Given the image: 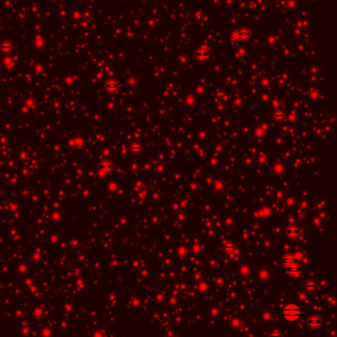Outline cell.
<instances>
[{
	"label": "cell",
	"instance_id": "cell-4",
	"mask_svg": "<svg viewBox=\"0 0 337 337\" xmlns=\"http://www.w3.org/2000/svg\"><path fill=\"white\" fill-rule=\"evenodd\" d=\"M285 269H286V273L291 277H298V276H299L302 274V266L299 264L291 266V267H288V268H285Z\"/></svg>",
	"mask_w": 337,
	"mask_h": 337
},
{
	"label": "cell",
	"instance_id": "cell-8",
	"mask_svg": "<svg viewBox=\"0 0 337 337\" xmlns=\"http://www.w3.org/2000/svg\"><path fill=\"white\" fill-rule=\"evenodd\" d=\"M226 249L227 251H231V250L233 249V245L231 244V243H226Z\"/></svg>",
	"mask_w": 337,
	"mask_h": 337
},
{
	"label": "cell",
	"instance_id": "cell-2",
	"mask_svg": "<svg viewBox=\"0 0 337 337\" xmlns=\"http://www.w3.org/2000/svg\"><path fill=\"white\" fill-rule=\"evenodd\" d=\"M281 263L284 265L285 268H288V267H291V266L299 264V260L297 257H295L293 255V254H286V255H284L282 257V259H281Z\"/></svg>",
	"mask_w": 337,
	"mask_h": 337
},
{
	"label": "cell",
	"instance_id": "cell-6",
	"mask_svg": "<svg viewBox=\"0 0 337 337\" xmlns=\"http://www.w3.org/2000/svg\"><path fill=\"white\" fill-rule=\"evenodd\" d=\"M305 288L308 291H313L316 289V283H314L313 281H309V282L305 285Z\"/></svg>",
	"mask_w": 337,
	"mask_h": 337
},
{
	"label": "cell",
	"instance_id": "cell-7",
	"mask_svg": "<svg viewBox=\"0 0 337 337\" xmlns=\"http://www.w3.org/2000/svg\"><path fill=\"white\" fill-rule=\"evenodd\" d=\"M106 88L108 90H114V89H117V83H115V82H109V83L106 84Z\"/></svg>",
	"mask_w": 337,
	"mask_h": 337
},
{
	"label": "cell",
	"instance_id": "cell-5",
	"mask_svg": "<svg viewBox=\"0 0 337 337\" xmlns=\"http://www.w3.org/2000/svg\"><path fill=\"white\" fill-rule=\"evenodd\" d=\"M299 230L297 226H290L289 228H287V230H286V234L289 237H292V238L297 237L298 235H299Z\"/></svg>",
	"mask_w": 337,
	"mask_h": 337
},
{
	"label": "cell",
	"instance_id": "cell-3",
	"mask_svg": "<svg viewBox=\"0 0 337 337\" xmlns=\"http://www.w3.org/2000/svg\"><path fill=\"white\" fill-rule=\"evenodd\" d=\"M308 323H309V326L312 329H317L321 326V324H322V318L316 316V314H313V316H309Z\"/></svg>",
	"mask_w": 337,
	"mask_h": 337
},
{
	"label": "cell",
	"instance_id": "cell-1",
	"mask_svg": "<svg viewBox=\"0 0 337 337\" xmlns=\"http://www.w3.org/2000/svg\"><path fill=\"white\" fill-rule=\"evenodd\" d=\"M301 316H302L301 308L298 305L293 304V302L286 305L285 308L283 309V316L287 321H290V322H294V321L299 319Z\"/></svg>",
	"mask_w": 337,
	"mask_h": 337
}]
</instances>
